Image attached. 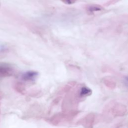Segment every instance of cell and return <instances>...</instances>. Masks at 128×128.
I'll return each mask as SVG.
<instances>
[{"instance_id": "1", "label": "cell", "mask_w": 128, "mask_h": 128, "mask_svg": "<svg viewBox=\"0 0 128 128\" xmlns=\"http://www.w3.org/2000/svg\"><path fill=\"white\" fill-rule=\"evenodd\" d=\"M12 68L6 64H0V78L12 75Z\"/></svg>"}, {"instance_id": "2", "label": "cell", "mask_w": 128, "mask_h": 128, "mask_svg": "<svg viewBox=\"0 0 128 128\" xmlns=\"http://www.w3.org/2000/svg\"><path fill=\"white\" fill-rule=\"evenodd\" d=\"M38 75V72L33 70H30L24 73L22 76V78L24 81H33Z\"/></svg>"}, {"instance_id": "3", "label": "cell", "mask_w": 128, "mask_h": 128, "mask_svg": "<svg viewBox=\"0 0 128 128\" xmlns=\"http://www.w3.org/2000/svg\"><path fill=\"white\" fill-rule=\"evenodd\" d=\"M104 8L102 6L98 4H90L86 7V10L90 14H91L96 12L101 11Z\"/></svg>"}, {"instance_id": "4", "label": "cell", "mask_w": 128, "mask_h": 128, "mask_svg": "<svg viewBox=\"0 0 128 128\" xmlns=\"http://www.w3.org/2000/svg\"><path fill=\"white\" fill-rule=\"evenodd\" d=\"M90 92V90L86 87H83L81 88L80 92V95L84 96L88 94Z\"/></svg>"}, {"instance_id": "5", "label": "cell", "mask_w": 128, "mask_h": 128, "mask_svg": "<svg viewBox=\"0 0 128 128\" xmlns=\"http://www.w3.org/2000/svg\"><path fill=\"white\" fill-rule=\"evenodd\" d=\"M8 50V47L4 44H0V52H4Z\"/></svg>"}, {"instance_id": "6", "label": "cell", "mask_w": 128, "mask_h": 128, "mask_svg": "<svg viewBox=\"0 0 128 128\" xmlns=\"http://www.w3.org/2000/svg\"><path fill=\"white\" fill-rule=\"evenodd\" d=\"M76 0H62L66 4H72L74 3Z\"/></svg>"}, {"instance_id": "7", "label": "cell", "mask_w": 128, "mask_h": 128, "mask_svg": "<svg viewBox=\"0 0 128 128\" xmlns=\"http://www.w3.org/2000/svg\"><path fill=\"white\" fill-rule=\"evenodd\" d=\"M126 81L128 82V76H127V77H126Z\"/></svg>"}]
</instances>
